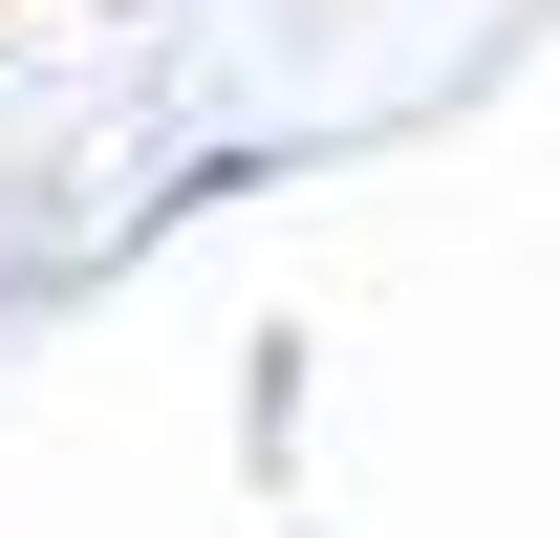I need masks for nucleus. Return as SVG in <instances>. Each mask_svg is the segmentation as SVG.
Returning <instances> with one entry per match:
<instances>
[]
</instances>
